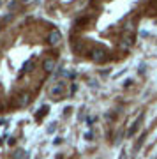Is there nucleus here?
Segmentation results:
<instances>
[{
  "instance_id": "1",
  "label": "nucleus",
  "mask_w": 157,
  "mask_h": 159,
  "mask_svg": "<svg viewBox=\"0 0 157 159\" xmlns=\"http://www.w3.org/2000/svg\"><path fill=\"white\" fill-rule=\"evenodd\" d=\"M92 60H94V62H104V60H106V51L102 50V48L92 50Z\"/></svg>"
},
{
  "instance_id": "2",
  "label": "nucleus",
  "mask_w": 157,
  "mask_h": 159,
  "mask_svg": "<svg viewBox=\"0 0 157 159\" xmlns=\"http://www.w3.org/2000/svg\"><path fill=\"white\" fill-rule=\"evenodd\" d=\"M60 39H62V35H60V32H58V30H51L50 32V35H48V43H50V44H58V43H60Z\"/></svg>"
},
{
  "instance_id": "3",
  "label": "nucleus",
  "mask_w": 157,
  "mask_h": 159,
  "mask_svg": "<svg viewBox=\"0 0 157 159\" xmlns=\"http://www.w3.org/2000/svg\"><path fill=\"white\" fill-rule=\"evenodd\" d=\"M64 85H65L64 81H60V83H56V85H55V87H53V89L50 90V94H51V96H60L62 92H64Z\"/></svg>"
},
{
  "instance_id": "4",
  "label": "nucleus",
  "mask_w": 157,
  "mask_h": 159,
  "mask_svg": "<svg viewBox=\"0 0 157 159\" xmlns=\"http://www.w3.org/2000/svg\"><path fill=\"white\" fill-rule=\"evenodd\" d=\"M53 67H55V60H53V58H46L44 62H43V69L48 71V73H51Z\"/></svg>"
},
{
  "instance_id": "5",
  "label": "nucleus",
  "mask_w": 157,
  "mask_h": 159,
  "mask_svg": "<svg viewBox=\"0 0 157 159\" xmlns=\"http://www.w3.org/2000/svg\"><path fill=\"white\" fill-rule=\"evenodd\" d=\"M28 102H30V96H28V94H21L20 99H18V104H20V106H25Z\"/></svg>"
},
{
  "instance_id": "6",
  "label": "nucleus",
  "mask_w": 157,
  "mask_h": 159,
  "mask_svg": "<svg viewBox=\"0 0 157 159\" xmlns=\"http://www.w3.org/2000/svg\"><path fill=\"white\" fill-rule=\"evenodd\" d=\"M138 125H140V119L136 120L134 124H132V127H131V129L127 131V134H129V136H132V134H134V133H136V129H138Z\"/></svg>"
},
{
  "instance_id": "7",
  "label": "nucleus",
  "mask_w": 157,
  "mask_h": 159,
  "mask_svg": "<svg viewBox=\"0 0 157 159\" xmlns=\"http://www.w3.org/2000/svg\"><path fill=\"white\" fill-rule=\"evenodd\" d=\"M18 6H20V4H18V0H11V2L7 4V7H9V11H16V9H18Z\"/></svg>"
},
{
  "instance_id": "8",
  "label": "nucleus",
  "mask_w": 157,
  "mask_h": 159,
  "mask_svg": "<svg viewBox=\"0 0 157 159\" xmlns=\"http://www.w3.org/2000/svg\"><path fill=\"white\" fill-rule=\"evenodd\" d=\"M32 67H34V62H32V60H28V62L23 66V71H32Z\"/></svg>"
},
{
  "instance_id": "9",
  "label": "nucleus",
  "mask_w": 157,
  "mask_h": 159,
  "mask_svg": "<svg viewBox=\"0 0 157 159\" xmlns=\"http://www.w3.org/2000/svg\"><path fill=\"white\" fill-rule=\"evenodd\" d=\"M21 154H23V150H16V154H14V159H21Z\"/></svg>"
},
{
  "instance_id": "10",
  "label": "nucleus",
  "mask_w": 157,
  "mask_h": 159,
  "mask_svg": "<svg viewBox=\"0 0 157 159\" xmlns=\"http://www.w3.org/2000/svg\"><path fill=\"white\" fill-rule=\"evenodd\" d=\"M11 20H12V14H7V16L4 18V21H11Z\"/></svg>"
},
{
  "instance_id": "11",
  "label": "nucleus",
  "mask_w": 157,
  "mask_h": 159,
  "mask_svg": "<svg viewBox=\"0 0 157 159\" xmlns=\"http://www.w3.org/2000/svg\"><path fill=\"white\" fill-rule=\"evenodd\" d=\"M20 2H21V4H30L32 0H20Z\"/></svg>"
},
{
  "instance_id": "12",
  "label": "nucleus",
  "mask_w": 157,
  "mask_h": 159,
  "mask_svg": "<svg viewBox=\"0 0 157 159\" xmlns=\"http://www.w3.org/2000/svg\"><path fill=\"white\" fill-rule=\"evenodd\" d=\"M0 6H2V0H0Z\"/></svg>"
}]
</instances>
